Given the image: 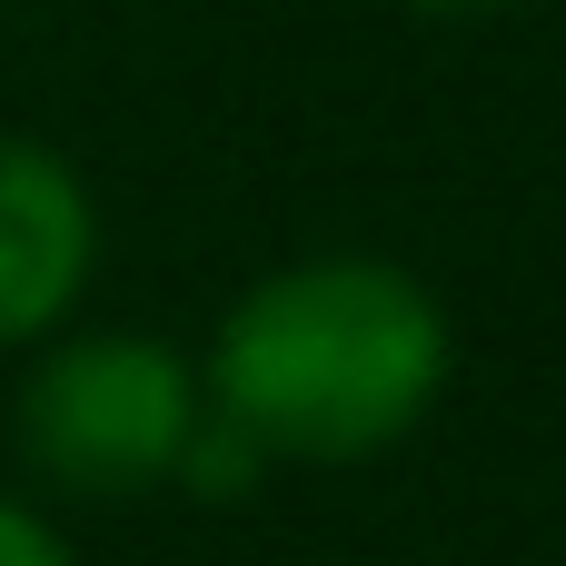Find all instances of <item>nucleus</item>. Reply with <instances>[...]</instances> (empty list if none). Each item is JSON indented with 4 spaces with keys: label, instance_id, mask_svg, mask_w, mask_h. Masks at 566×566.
<instances>
[{
    "label": "nucleus",
    "instance_id": "obj_1",
    "mask_svg": "<svg viewBox=\"0 0 566 566\" xmlns=\"http://www.w3.org/2000/svg\"><path fill=\"white\" fill-rule=\"evenodd\" d=\"M458 328L398 259L328 249L249 279L199 358V398L259 438L269 468H358L428 428L448 398Z\"/></svg>",
    "mask_w": 566,
    "mask_h": 566
},
{
    "label": "nucleus",
    "instance_id": "obj_2",
    "mask_svg": "<svg viewBox=\"0 0 566 566\" xmlns=\"http://www.w3.org/2000/svg\"><path fill=\"white\" fill-rule=\"evenodd\" d=\"M199 408H209L199 368L169 338L80 328V338H40V358L10 398V448L60 497H149V488H169Z\"/></svg>",
    "mask_w": 566,
    "mask_h": 566
},
{
    "label": "nucleus",
    "instance_id": "obj_3",
    "mask_svg": "<svg viewBox=\"0 0 566 566\" xmlns=\"http://www.w3.org/2000/svg\"><path fill=\"white\" fill-rule=\"evenodd\" d=\"M90 259H99L90 179L50 139L0 129V348L60 338V318L90 289Z\"/></svg>",
    "mask_w": 566,
    "mask_h": 566
},
{
    "label": "nucleus",
    "instance_id": "obj_4",
    "mask_svg": "<svg viewBox=\"0 0 566 566\" xmlns=\"http://www.w3.org/2000/svg\"><path fill=\"white\" fill-rule=\"evenodd\" d=\"M269 478V458H259V438H239L219 408H199V428H189V448H179V468H169V488H189V497H209V507H229V497H249Z\"/></svg>",
    "mask_w": 566,
    "mask_h": 566
},
{
    "label": "nucleus",
    "instance_id": "obj_5",
    "mask_svg": "<svg viewBox=\"0 0 566 566\" xmlns=\"http://www.w3.org/2000/svg\"><path fill=\"white\" fill-rule=\"evenodd\" d=\"M0 566H80V557L60 547V527H50L30 497H10V488H0Z\"/></svg>",
    "mask_w": 566,
    "mask_h": 566
},
{
    "label": "nucleus",
    "instance_id": "obj_6",
    "mask_svg": "<svg viewBox=\"0 0 566 566\" xmlns=\"http://www.w3.org/2000/svg\"><path fill=\"white\" fill-rule=\"evenodd\" d=\"M418 20H497V10H527V0H408Z\"/></svg>",
    "mask_w": 566,
    "mask_h": 566
}]
</instances>
